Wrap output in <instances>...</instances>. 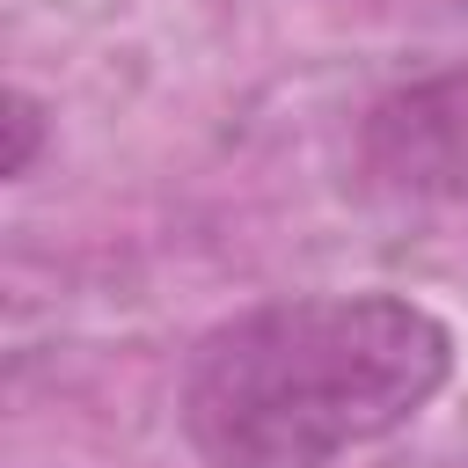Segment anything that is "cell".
<instances>
[{
  "label": "cell",
  "instance_id": "obj_1",
  "mask_svg": "<svg viewBox=\"0 0 468 468\" xmlns=\"http://www.w3.org/2000/svg\"><path fill=\"white\" fill-rule=\"evenodd\" d=\"M453 380V329L410 292H285L197 336L176 424L205 468H329Z\"/></svg>",
  "mask_w": 468,
  "mask_h": 468
},
{
  "label": "cell",
  "instance_id": "obj_2",
  "mask_svg": "<svg viewBox=\"0 0 468 468\" xmlns=\"http://www.w3.org/2000/svg\"><path fill=\"white\" fill-rule=\"evenodd\" d=\"M358 183L380 197H468V66L402 80L366 110Z\"/></svg>",
  "mask_w": 468,
  "mask_h": 468
}]
</instances>
